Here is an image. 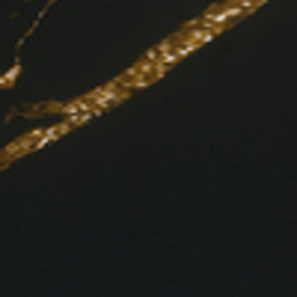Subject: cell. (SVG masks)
Here are the masks:
<instances>
[{"mask_svg": "<svg viewBox=\"0 0 297 297\" xmlns=\"http://www.w3.org/2000/svg\"><path fill=\"white\" fill-rule=\"evenodd\" d=\"M15 74H18V66H15V69L9 71V74H6V77H3V83H6V87H9V83H12V80H15Z\"/></svg>", "mask_w": 297, "mask_h": 297, "instance_id": "cell-1", "label": "cell"}]
</instances>
